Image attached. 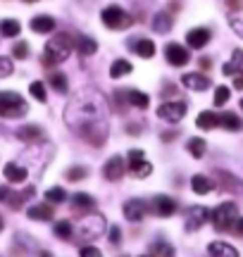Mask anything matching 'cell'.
<instances>
[{
    "label": "cell",
    "instance_id": "4fadbf2b",
    "mask_svg": "<svg viewBox=\"0 0 243 257\" xmlns=\"http://www.w3.org/2000/svg\"><path fill=\"white\" fill-rule=\"evenodd\" d=\"M150 210H155L158 217H172V214L177 212V202H174V198L160 195V198H155V202H153V207H150Z\"/></svg>",
    "mask_w": 243,
    "mask_h": 257
},
{
    "label": "cell",
    "instance_id": "f1b7e54d",
    "mask_svg": "<svg viewBox=\"0 0 243 257\" xmlns=\"http://www.w3.org/2000/svg\"><path fill=\"white\" fill-rule=\"evenodd\" d=\"M127 100H129L134 107L146 110V107H148V102H150V98L146 95V93H141V91H129V93H127Z\"/></svg>",
    "mask_w": 243,
    "mask_h": 257
},
{
    "label": "cell",
    "instance_id": "836d02e7",
    "mask_svg": "<svg viewBox=\"0 0 243 257\" xmlns=\"http://www.w3.org/2000/svg\"><path fill=\"white\" fill-rule=\"evenodd\" d=\"M50 86H53L57 93H67V76L60 72L50 74Z\"/></svg>",
    "mask_w": 243,
    "mask_h": 257
},
{
    "label": "cell",
    "instance_id": "d6a6232c",
    "mask_svg": "<svg viewBox=\"0 0 243 257\" xmlns=\"http://www.w3.org/2000/svg\"><path fill=\"white\" fill-rule=\"evenodd\" d=\"M188 153L193 157H203L205 155V141L203 138H191L188 141Z\"/></svg>",
    "mask_w": 243,
    "mask_h": 257
},
{
    "label": "cell",
    "instance_id": "f907efd6",
    "mask_svg": "<svg viewBox=\"0 0 243 257\" xmlns=\"http://www.w3.org/2000/svg\"><path fill=\"white\" fill-rule=\"evenodd\" d=\"M27 3H36V0H27Z\"/></svg>",
    "mask_w": 243,
    "mask_h": 257
},
{
    "label": "cell",
    "instance_id": "83f0119b",
    "mask_svg": "<svg viewBox=\"0 0 243 257\" xmlns=\"http://www.w3.org/2000/svg\"><path fill=\"white\" fill-rule=\"evenodd\" d=\"M74 48H76V50H79V55L88 57V55H93L95 50H98V43H95L93 38L81 36V38H79V46H74Z\"/></svg>",
    "mask_w": 243,
    "mask_h": 257
},
{
    "label": "cell",
    "instance_id": "484cf974",
    "mask_svg": "<svg viewBox=\"0 0 243 257\" xmlns=\"http://www.w3.org/2000/svg\"><path fill=\"white\" fill-rule=\"evenodd\" d=\"M131 62L129 60H114V64L110 67V76L112 79H122V76H127V74H131Z\"/></svg>",
    "mask_w": 243,
    "mask_h": 257
},
{
    "label": "cell",
    "instance_id": "7402d4cb",
    "mask_svg": "<svg viewBox=\"0 0 243 257\" xmlns=\"http://www.w3.org/2000/svg\"><path fill=\"white\" fill-rule=\"evenodd\" d=\"M134 50H136V55L139 57H153L155 55V43L150 41V38H139L136 43H134Z\"/></svg>",
    "mask_w": 243,
    "mask_h": 257
},
{
    "label": "cell",
    "instance_id": "74e56055",
    "mask_svg": "<svg viewBox=\"0 0 243 257\" xmlns=\"http://www.w3.org/2000/svg\"><path fill=\"white\" fill-rule=\"evenodd\" d=\"M229 95H231V91H229L226 86H217V88H215V100H212V102H215L217 107H222V105L229 100Z\"/></svg>",
    "mask_w": 243,
    "mask_h": 257
},
{
    "label": "cell",
    "instance_id": "5bb4252c",
    "mask_svg": "<svg viewBox=\"0 0 243 257\" xmlns=\"http://www.w3.org/2000/svg\"><path fill=\"white\" fill-rule=\"evenodd\" d=\"M207 252L210 257H238V250L231 245V243H224V240H215L207 245Z\"/></svg>",
    "mask_w": 243,
    "mask_h": 257
},
{
    "label": "cell",
    "instance_id": "277c9868",
    "mask_svg": "<svg viewBox=\"0 0 243 257\" xmlns=\"http://www.w3.org/2000/svg\"><path fill=\"white\" fill-rule=\"evenodd\" d=\"M210 219H212V226L217 231H229L234 229V224L241 219V214H238V207L234 202H222L215 212H210Z\"/></svg>",
    "mask_w": 243,
    "mask_h": 257
},
{
    "label": "cell",
    "instance_id": "f6af8a7d",
    "mask_svg": "<svg viewBox=\"0 0 243 257\" xmlns=\"http://www.w3.org/2000/svg\"><path fill=\"white\" fill-rule=\"evenodd\" d=\"M8 198H10V191L5 186H0V200H8Z\"/></svg>",
    "mask_w": 243,
    "mask_h": 257
},
{
    "label": "cell",
    "instance_id": "8992f818",
    "mask_svg": "<svg viewBox=\"0 0 243 257\" xmlns=\"http://www.w3.org/2000/svg\"><path fill=\"white\" fill-rule=\"evenodd\" d=\"M100 19H103V24L107 29H114V31H119V29H127L131 24V17L124 12L122 8H117V5H110V8L103 10V15H100Z\"/></svg>",
    "mask_w": 243,
    "mask_h": 257
},
{
    "label": "cell",
    "instance_id": "1f68e13d",
    "mask_svg": "<svg viewBox=\"0 0 243 257\" xmlns=\"http://www.w3.org/2000/svg\"><path fill=\"white\" fill-rule=\"evenodd\" d=\"M41 134H43V131L31 124V126H22V128H19L17 138H19V141H38V138H41Z\"/></svg>",
    "mask_w": 243,
    "mask_h": 257
},
{
    "label": "cell",
    "instance_id": "30bf717a",
    "mask_svg": "<svg viewBox=\"0 0 243 257\" xmlns=\"http://www.w3.org/2000/svg\"><path fill=\"white\" fill-rule=\"evenodd\" d=\"M165 57H167V62L172 67H184L188 62V50L184 46H179V43H169L165 48Z\"/></svg>",
    "mask_w": 243,
    "mask_h": 257
},
{
    "label": "cell",
    "instance_id": "8d00e7d4",
    "mask_svg": "<svg viewBox=\"0 0 243 257\" xmlns=\"http://www.w3.org/2000/svg\"><path fill=\"white\" fill-rule=\"evenodd\" d=\"M29 93H31V95H34L38 102H46V100H48L46 86H43L41 81H34V83H31V86H29Z\"/></svg>",
    "mask_w": 243,
    "mask_h": 257
},
{
    "label": "cell",
    "instance_id": "7a4b0ae2",
    "mask_svg": "<svg viewBox=\"0 0 243 257\" xmlns=\"http://www.w3.org/2000/svg\"><path fill=\"white\" fill-rule=\"evenodd\" d=\"M72 50H74V41L69 34H55V36L50 38L46 43V62H65L67 57L72 55Z\"/></svg>",
    "mask_w": 243,
    "mask_h": 257
},
{
    "label": "cell",
    "instance_id": "ac0fdd59",
    "mask_svg": "<svg viewBox=\"0 0 243 257\" xmlns=\"http://www.w3.org/2000/svg\"><path fill=\"white\" fill-rule=\"evenodd\" d=\"M53 29H55V19L48 15H38L31 19V31H36V34H50Z\"/></svg>",
    "mask_w": 243,
    "mask_h": 257
},
{
    "label": "cell",
    "instance_id": "4dcf8cb0",
    "mask_svg": "<svg viewBox=\"0 0 243 257\" xmlns=\"http://www.w3.org/2000/svg\"><path fill=\"white\" fill-rule=\"evenodd\" d=\"M153 29H155L158 34H165V31H169V29H172V17H169L167 12H160L158 17L153 19Z\"/></svg>",
    "mask_w": 243,
    "mask_h": 257
},
{
    "label": "cell",
    "instance_id": "e575fe53",
    "mask_svg": "<svg viewBox=\"0 0 243 257\" xmlns=\"http://www.w3.org/2000/svg\"><path fill=\"white\" fill-rule=\"evenodd\" d=\"M65 198H67V193H65V188H60V186H55V188H48V191H46V200L53 202V205L62 202Z\"/></svg>",
    "mask_w": 243,
    "mask_h": 257
},
{
    "label": "cell",
    "instance_id": "bcb514c9",
    "mask_svg": "<svg viewBox=\"0 0 243 257\" xmlns=\"http://www.w3.org/2000/svg\"><path fill=\"white\" fill-rule=\"evenodd\" d=\"M234 86H236V88H238V91H241V88H243V79H241V74H238V76H236Z\"/></svg>",
    "mask_w": 243,
    "mask_h": 257
},
{
    "label": "cell",
    "instance_id": "603a6c76",
    "mask_svg": "<svg viewBox=\"0 0 243 257\" xmlns=\"http://www.w3.org/2000/svg\"><path fill=\"white\" fill-rule=\"evenodd\" d=\"M148 257H174V245H169L167 240H158L153 243Z\"/></svg>",
    "mask_w": 243,
    "mask_h": 257
},
{
    "label": "cell",
    "instance_id": "ffe728a7",
    "mask_svg": "<svg viewBox=\"0 0 243 257\" xmlns=\"http://www.w3.org/2000/svg\"><path fill=\"white\" fill-rule=\"evenodd\" d=\"M191 188H193V193H198V195H205V193H210L215 188V184H212V179H207V176H203V174H196L191 179Z\"/></svg>",
    "mask_w": 243,
    "mask_h": 257
},
{
    "label": "cell",
    "instance_id": "9a60e30c",
    "mask_svg": "<svg viewBox=\"0 0 243 257\" xmlns=\"http://www.w3.org/2000/svg\"><path fill=\"white\" fill-rule=\"evenodd\" d=\"M186 41L191 48H203L210 41V29L205 27H198V29H191L186 34Z\"/></svg>",
    "mask_w": 243,
    "mask_h": 257
},
{
    "label": "cell",
    "instance_id": "681fc988",
    "mask_svg": "<svg viewBox=\"0 0 243 257\" xmlns=\"http://www.w3.org/2000/svg\"><path fill=\"white\" fill-rule=\"evenodd\" d=\"M3 226H5V224H3V217H0V231H3Z\"/></svg>",
    "mask_w": 243,
    "mask_h": 257
},
{
    "label": "cell",
    "instance_id": "c3c4849f",
    "mask_svg": "<svg viewBox=\"0 0 243 257\" xmlns=\"http://www.w3.org/2000/svg\"><path fill=\"white\" fill-rule=\"evenodd\" d=\"M41 257H53V255L50 252H41Z\"/></svg>",
    "mask_w": 243,
    "mask_h": 257
},
{
    "label": "cell",
    "instance_id": "3957f363",
    "mask_svg": "<svg viewBox=\"0 0 243 257\" xmlns=\"http://www.w3.org/2000/svg\"><path fill=\"white\" fill-rule=\"evenodd\" d=\"M29 112L27 100L15 91H0V117L3 119H19Z\"/></svg>",
    "mask_w": 243,
    "mask_h": 257
},
{
    "label": "cell",
    "instance_id": "f546056e",
    "mask_svg": "<svg viewBox=\"0 0 243 257\" xmlns=\"http://www.w3.org/2000/svg\"><path fill=\"white\" fill-rule=\"evenodd\" d=\"M196 126L198 128H215L217 126V114L215 112H200L198 114V119H196Z\"/></svg>",
    "mask_w": 243,
    "mask_h": 257
},
{
    "label": "cell",
    "instance_id": "cb8c5ba5",
    "mask_svg": "<svg viewBox=\"0 0 243 257\" xmlns=\"http://www.w3.org/2000/svg\"><path fill=\"white\" fill-rule=\"evenodd\" d=\"M243 53L241 50H234V57H231V62L224 64V74L226 76H238L241 74V67H243Z\"/></svg>",
    "mask_w": 243,
    "mask_h": 257
},
{
    "label": "cell",
    "instance_id": "44dd1931",
    "mask_svg": "<svg viewBox=\"0 0 243 257\" xmlns=\"http://www.w3.org/2000/svg\"><path fill=\"white\" fill-rule=\"evenodd\" d=\"M217 126H224L226 131H238L241 128V119L234 112H224V114H217Z\"/></svg>",
    "mask_w": 243,
    "mask_h": 257
},
{
    "label": "cell",
    "instance_id": "60d3db41",
    "mask_svg": "<svg viewBox=\"0 0 243 257\" xmlns=\"http://www.w3.org/2000/svg\"><path fill=\"white\" fill-rule=\"evenodd\" d=\"M12 69H15L12 60H10V57H0V76H10Z\"/></svg>",
    "mask_w": 243,
    "mask_h": 257
},
{
    "label": "cell",
    "instance_id": "6da1fadb",
    "mask_svg": "<svg viewBox=\"0 0 243 257\" xmlns=\"http://www.w3.org/2000/svg\"><path fill=\"white\" fill-rule=\"evenodd\" d=\"M103 112H105V105L98 93L81 95V98H76L67 107V124L74 126L88 141H93L95 146H100L105 141V131H107L103 121Z\"/></svg>",
    "mask_w": 243,
    "mask_h": 257
},
{
    "label": "cell",
    "instance_id": "ee69618b",
    "mask_svg": "<svg viewBox=\"0 0 243 257\" xmlns=\"http://www.w3.org/2000/svg\"><path fill=\"white\" fill-rule=\"evenodd\" d=\"M229 22H231V27H234V31H236V34H238V36H243V27H241V17H238V15H231V19H229Z\"/></svg>",
    "mask_w": 243,
    "mask_h": 257
},
{
    "label": "cell",
    "instance_id": "b9f144b4",
    "mask_svg": "<svg viewBox=\"0 0 243 257\" xmlns=\"http://www.w3.org/2000/svg\"><path fill=\"white\" fill-rule=\"evenodd\" d=\"M79 257H103V252L98 248H93V245H84L81 252H79Z\"/></svg>",
    "mask_w": 243,
    "mask_h": 257
},
{
    "label": "cell",
    "instance_id": "ab89813d",
    "mask_svg": "<svg viewBox=\"0 0 243 257\" xmlns=\"http://www.w3.org/2000/svg\"><path fill=\"white\" fill-rule=\"evenodd\" d=\"M12 55L17 57V60H24V57L29 55V46H27V43H24V41H19L17 46L12 48Z\"/></svg>",
    "mask_w": 243,
    "mask_h": 257
},
{
    "label": "cell",
    "instance_id": "f35d334b",
    "mask_svg": "<svg viewBox=\"0 0 243 257\" xmlns=\"http://www.w3.org/2000/svg\"><path fill=\"white\" fill-rule=\"evenodd\" d=\"M86 174H88L86 167H72V169L67 172V179H69V181H81V179H86Z\"/></svg>",
    "mask_w": 243,
    "mask_h": 257
},
{
    "label": "cell",
    "instance_id": "52a82bcc",
    "mask_svg": "<svg viewBox=\"0 0 243 257\" xmlns=\"http://www.w3.org/2000/svg\"><path fill=\"white\" fill-rule=\"evenodd\" d=\"M186 102L184 100H172V102H162L158 107V117L165 121H172V124H177V121L184 119V114H186Z\"/></svg>",
    "mask_w": 243,
    "mask_h": 257
},
{
    "label": "cell",
    "instance_id": "d6986e66",
    "mask_svg": "<svg viewBox=\"0 0 243 257\" xmlns=\"http://www.w3.org/2000/svg\"><path fill=\"white\" fill-rule=\"evenodd\" d=\"M29 217L36 221H48V219H53L55 214H53L50 202H43V205H31V207H29Z\"/></svg>",
    "mask_w": 243,
    "mask_h": 257
},
{
    "label": "cell",
    "instance_id": "ba28073f",
    "mask_svg": "<svg viewBox=\"0 0 243 257\" xmlns=\"http://www.w3.org/2000/svg\"><path fill=\"white\" fill-rule=\"evenodd\" d=\"M207 219H210V210H207V207H203V205L188 207L186 210V231L188 233H193V231L200 229Z\"/></svg>",
    "mask_w": 243,
    "mask_h": 257
},
{
    "label": "cell",
    "instance_id": "4316f807",
    "mask_svg": "<svg viewBox=\"0 0 243 257\" xmlns=\"http://www.w3.org/2000/svg\"><path fill=\"white\" fill-rule=\"evenodd\" d=\"M19 31H22V27H19L17 19H3V22H0V34H3V36L15 38V36H19Z\"/></svg>",
    "mask_w": 243,
    "mask_h": 257
},
{
    "label": "cell",
    "instance_id": "2e32d148",
    "mask_svg": "<svg viewBox=\"0 0 243 257\" xmlns=\"http://www.w3.org/2000/svg\"><path fill=\"white\" fill-rule=\"evenodd\" d=\"M3 174H5V179H8L10 184H22V181L27 179V169H24L22 165H15V162H10V165H5Z\"/></svg>",
    "mask_w": 243,
    "mask_h": 257
},
{
    "label": "cell",
    "instance_id": "9c48e42d",
    "mask_svg": "<svg viewBox=\"0 0 243 257\" xmlns=\"http://www.w3.org/2000/svg\"><path fill=\"white\" fill-rule=\"evenodd\" d=\"M150 212V205L146 200H141V198H134L124 205V217L129 221H141L146 214Z\"/></svg>",
    "mask_w": 243,
    "mask_h": 257
},
{
    "label": "cell",
    "instance_id": "e0dca14e",
    "mask_svg": "<svg viewBox=\"0 0 243 257\" xmlns=\"http://www.w3.org/2000/svg\"><path fill=\"white\" fill-rule=\"evenodd\" d=\"M150 172H153V165H150L146 157H141V160H134V162H129V174L136 176V179H146V176H150Z\"/></svg>",
    "mask_w": 243,
    "mask_h": 257
},
{
    "label": "cell",
    "instance_id": "d590c367",
    "mask_svg": "<svg viewBox=\"0 0 243 257\" xmlns=\"http://www.w3.org/2000/svg\"><path fill=\"white\" fill-rule=\"evenodd\" d=\"M72 221H67V219H62V221H57L55 224V233L60 236L62 240H67V238H72Z\"/></svg>",
    "mask_w": 243,
    "mask_h": 257
},
{
    "label": "cell",
    "instance_id": "816d5d0a",
    "mask_svg": "<svg viewBox=\"0 0 243 257\" xmlns=\"http://www.w3.org/2000/svg\"><path fill=\"white\" fill-rule=\"evenodd\" d=\"M143 257H148V255H143Z\"/></svg>",
    "mask_w": 243,
    "mask_h": 257
},
{
    "label": "cell",
    "instance_id": "5b68a950",
    "mask_svg": "<svg viewBox=\"0 0 243 257\" xmlns=\"http://www.w3.org/2000/svg\"><path fill=\"white\" fill-rule=\"evenodd\" d=\"M105 231V219L100 214H86L84 219L79 221V226H76V233H79V238H98V236H103Z\"/></svg>",
    "mask_w": 243,
    "mask_h": 257
},
{
    "label": "cell",
    "instance_id": "7c38bea8",
    "mask_svg": "<svg viewBox=\"0 0 243 257\" xmlns=\"http://www.w3.org/2000/svg\"><path fill=\"white\" fill-rule=\"evenodd\" d=\"M181 83L186 86L188 91H207L212 81H210L207 76H203V74L191 72V74H184V76H181Z\"/></svg>",
    "mask_w": 243,
    "mask_h": 257
},
{
    "label": "cell",
    "instance_id": "8fae6325",
    "mask_svg": "<svg viewBox=\"0 0 243 257\" xmlns=\"http://www.w3.org/2000/svg\"><path fill=\"white\" fill-rule=\"evenodd\" d=\"M124 169H127V167H124V160H122L119 155H114L105 162L103 176L107 179V181H119L122 176H124Z\"/></svg>",
    "mask_w": 243,
    "mask_h": 257
},
{
    "label": "cell",
    "instance_id": "7dc6e473",
    "mask_svg": "<svg viewBox=\"0 0 243 257\" xmlns=\"http://www.w3.org/2000/svg\"><path fill=\"white\" fill-rule=\"evenodd\" d=\"M200 67H203V69H207V67H210V60H205V57H203V60H200Z\"/></svg>",
    "mask_w": 243,
    "mask_h": 257
},
{
    "label": "cell",
    "instance_id": "d4e9b609",
    "mask_svg": "<svg viewBox=\"0 0 243 257\" xmlns=\"http://www.w3.org/2000/svg\"><path fill=\"white\" fill-rule=\"evenodd\" d=\"M72 205H74L79 212H86V210H91L95 205V200L88 195V193H76V195H72Z\"/></svg>",
    "mask_w": 243,
    "mask_h": 257
},
{
    "label": "cell",
    "instance_id": "7bdbcfd3",
    "mask_svg": "<svg viewBox=\"0 0 243 257\" xmlns=\"http://www.w3.org/2000/svg\"><path fill=\"white\" fill-rule=\"evenodd\" d=\"M110 240H112L114 245H119V243H122V231H119V226H110Z\"/></svg>",
    "mask_w": 243,
    "mask_h": 257
}]
</instances>
